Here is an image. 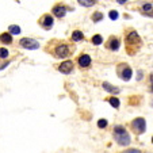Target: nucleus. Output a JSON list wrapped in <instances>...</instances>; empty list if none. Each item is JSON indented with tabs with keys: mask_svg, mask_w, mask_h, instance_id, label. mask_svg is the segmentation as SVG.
Listing matches in <instances>:
<instances>
[{
	"mask_svg": "<svg viewBox=\"0 0 153 153\" xmlns=\"http://www.w3.org/2000/svg\"><path fill=\"white\" fill-rule=\"evenodd\" d=\"M114 138L119 145H129L130 144V136L126 131L123 126H115L114 127Z\"/></svg>",
	"mask_w": 153,
	"mask_h": 153,
	"instance_id": "f257e3e1",
	"label": "nucleus"
},
{
	"mask_svg": "<svg viewBox=\"0 0 153 153\" xmlns=\"http://www.w3.org/2000/svg\"><path fill=\"white\" fill-rule=\"evenodd\" d=\"M122 153H141V150H138V149H127V150H125V152H122Z\"/></svg>",
	"mask_w": 153,
	"mask_h": 153,
	"instance_id": "5701e85b",
	"label": "nucleus"
},
{
	"mask_svg": "<svg viewBox=\"0 0 153 153\" xmlns=\"http://www.w3.org/2000/svg\"><path fill=\"white\" fill-rule=\"evenodd\" d=\"M20 46L25 48V49L33 50V49H38V48H39V43L35 39H31V38H22V39H20Z\"/></svg>",
	"mask_w": 153,
	"mask_h": 153,
	"instance_id": "7ed1b4c3",
	"label": "nucleus"
},
{
	"mask_svg": "<svg viewBox=\"0 0 153 153\" xmlns=\"http://www.w3.org/2000/svg\"><path fill=\"white\" fill-rule=\"evenodd\" d=\"M42 26L43 27H46V29H50L53 25V18L50 16V15H45V16L42 18Z\"/></svg>",
	"mask_w": 153,
	"mask_h": 153,
	"instance_id": "9b49d317",
	"label": "nucleus"
},
{
	"mask_svg": "<svg viewBox=\"0 0 153 153\" xmlns=\"http://www.w3.org/2000/svg\"><path fill=\"white\" fill-rule=\"evenodd\" d=\"M98 126L100 127V129L106 127L107 126V121H106V119H99V121H98Z\"/></svg>",
	"mask_w": 153,
	"mask_h": 153,
	"instance_id": "412c9836",
	"label": "nucleus"
},
{
	"mask_svg": "<svg viewBox=\"0 0 153 153\" xmlns=\"http://www.w3.org/2000/svg\"><path fill=\"white\" fill-rule=\"evenodd\" d=\"M117 1H118V3H119V4H123V3H125V1H126V0H117Z\"/></svg>",
	"mask_w": 153,
	"mask_h": 153,
	"instance_id": "bb28decb",
	"label": "nucleus"
},
{
	"mask_svg": "<svg viewBox=\"0 0 153 153\" xmlns=\"http://www.w3.org/2000/svg\"><path fill=\"white\" fill-rule=\"evenodd\" d=\"M102 42H103V38H102V35H95V37L92 38V43H94V45H100Z\"/></svg>",
	"mask_w": 153,
	"mask_h": 153,
	"instance_id": "a211bd4d",
	"label": "nucleus"
},
{
	"mask_svg": "<svg viewBox=\"0 0 153 153\" xmlns=\"http://www.w3.org/2000/svg\"><path fill=\"white\" fill-rule=\"evenodd\" d=\"M118 75L121 76L122 80L129 81L131 79V76H133V71L127 65H121V68H118Z\"/></svg>",
	"mask_w": 153,
	"mask_h": 153,
	"instance_id": "f03ea898",
	"label": "nucleus"
},
{
	"mask_svg": "<svg viewBox=\"0 0 153 153\" xmlns=\"http://www.w3.org/2000/svg\"><path fill=\"white\" fill-rule=\"evenodd\" d=\"M103 88L107 91V92H110V94H118L119 92V88H118V87L111 85L110 83H103Z\"/></svg>",
	"mask_w": 153,
	"mask_h": 153,
	"instance_id": "9d476101",
	"label": "nucleus"
},
{
	"mask_svg": "<svg viewBox=\"0 0 153 153\" xmlns=\"http://www.w3.org/2000/svg\"><path fill=\"white\" fill-rule=\"evenodd\" d=\"M56 56L60 58H65L68 56H71V49L68 45H60L56 48Z\"/></svg>",
	"mask_w": 153,
	"mask_h": 153,
	"instance_id": "39448f33",
	"label": "nucleus"
},
{
	"mask_svg": "<svg viewBox=\"0 0 153 153\" xmlns=\"http://www.w3.org/2000/svg\"><path fill=\"white\" fill-rule=\"evenodd\" d=\"M145 15H146V16H153V10H150L149 12H144Z\"/></svg>",
	"mask_w": 153,
	"mask_h": 153,
	"instance_id": "393cba45",
	"label": "nucleus"
},
{
	"mask_svg": "<svg viewBox=\"0 0 153 153\" xmlns=\"http://www.w3.org/2000/svg\"><path fill=\"white\" fill-rule=\"evenodd\" d=\"M77 1L84 7H91L96 3V0H77Z\"/></svg>",
	"mask_w": 153,
	"mask_h": 153,
	"instance_id": "2eb2a0df",
	"label": "nucleus"
},
{
	"mask_svg": "<svg viewBox=\"0 0 153 153\" xmlns=\"http://www.w3.org/2000/svg\"><path fill=\"white\" fill-rule=\"evenodd\" d=\"M84 35L81 31H79V30H76V31H73L72 34V41H75V42H79V41H83Z\"/></svg>",
	"mask_w": 153,
	"mask_h": 153,
	"instance_id": "ddd939ff",
	"label": "nucleus"
},
{
	"mask_svg": "<svg viewBox=\"0 0 153 153\" xmlns=\"http://www.w3.org/2000/svg\"><path fill=\"white\" fill-rule=\"evenodd\" d=\"M103 19V14L102 12H95V14L92 15V20L94 22H99V20Z\"/></svg>",
	"mask_w": 153,
	"mask_h": 153,
	"instance_id": "6ab92c4d",
	"label": "nucleus"
},
{
	"mask_svg": "<svg viewBox=\"0 0 153 153\" xmlns=\"http://www.w3.org/2000/svg\"><path fill=\"white\" fill-rule=\"evenodd\" d=\"M131 127H133L134 131H137L138 134L144 133L145 127H146V125H145V119L144 118H136L133 122H131Z\"/></svg>",
	"mask_w": 153,
	"mask_h": 153,
	"instance_id": "20e7f679",
	"label": "nucleus"
},
{
	"mask_svg": "<svg viewBox=\"0 0 153 153\" xmlns=\"http://www.w3.org/2000/svg\"><path fill=\"white\" fill-rule=\"evenodd\" d=\"M126 42H127V46H130V45H137V46H138L140 43H141V39H140L138 34H137L136 31H131L127 35Z\"/></svg>",
	"mask_w": 153,
	"mask_h": 153,
	"instance_id": "423d86ee",
	"label": "nucleus"
},
{
	"mask_svg": "<svg viewBox=\"0 0 153 153\" xmlns=\"http://www.w3.org/2000/svg\"><path fill=\"white\" fill-rule=\"evenodd\" d=\"M152 142H153V138H152Z\"/></svg>",
	"mask_w": 153,
	"mask_h": 153,
	"instance_id": "c85d7f7f",
	"label": "nucleus"
},
{
	"mask_svg": "<svg viewBox=\"0 0 153 153\" xmlns=\"http://www.w3.org/2000/svg\"><path fill=\"white\" fill-rule=\"evenodd\" d=\"M108 102H110V104L114 107V108H118L119 107V99H117V98H114L113 96V98L108 99Z\"/></svg>",
	"mask_w": 153,
	"mask_h": 153,
	"instance_id": "f3484780",
	"label": "nucleus"
},
{
	"mask_svg": "<svg viewBox=\"0 0 153 153\" xmlns=\"http://www.w3.org/2000/svg\"><path fill=\"white\" fill-rule=\"evenodd\" d=\"M152 91H153V83H152Z\"/></svg>",
	"mask_w": 153,
	"mask_h": 153,
	"instance_id": "cd10ccee",
	"label": "nucleus"
},
{
	"mask_svg": "<svg viewBox=\"0 0 153 153\" xmlns=\"http://www.w3.org/2000/svg\"><path fill=\"white\" fill-rule=\"evenodd\" d=\"M65 12H67V10H65V7H62V6H56L54 8H53V14H54L57 18H62L64 15H65Z\"/></svg>",
	"mask_w": 153,
	"mask_h": 153,
	"instance_id": "1a4fd4ad",
	"label": "nucleus"
},
{
	"mask_svg": "<svg viewBox=\"0 0 153 153\" xmlns=\"http://www.w3.org/2000/svg\"><path fill=\"white\" fill-rule=\"evenodd\" d=\"M79 65H80L81 68H87L91 65V57L87 54H83L79 57Z\"/></svg>",
	"mask_w": 153,
	"mask_h": 153,
	"instance_id": "6e6552de",
	"label": "nucleus"
},
{
	"mask_svg": "<svg viewBox=\"0 0 153 153\" xmlns=\"http://www.w3.org/2000/svg\"><path fill=\"white\" fill-rule=\"evenodd\" d=\"M58 69H60V72H62V73H71L72 69H73V61L67 60L65 62H61V65L58 67Z\"/></svg>",
	"mask_w": 153,
	"mask_h": 153,
	"instance_id": "0eeeda50",
	"label": "nucleus"
},
{
	"mask_svg": "<svg viewBox=\"0 0 153 153\" xmlns=\"http://www.w3.org/2000/svg\"><path fill=\"white\" fill-rule=\"evenodd\" d=\"M110 18L113 20H115L117 18H118V12H117V11H110Z\"/></svg>",
	"mask_w": 153,
	"mask_h": 153,
	"instance_id": "4be33fe9",
	"label": "nucleus"
},
{
	"mask_svg": "<svg viewBox=\"0 0 153 153\" xmlns=\"http://www.w3.org/2000/svg\"><path fill=\"white\" fill-rule=\"evenodd\" d=\"M8 30H10V34H20V27L16 26V25H11L8 27Z\"/></svg>",
	"mask_w": 153,
	"mask_h": 153,
	"instance_id": "dca6fc26",
	"label": "nucleus"
},
{
	"mask_svg": "<svg viewBox=\"0 0 153 153\" xmlns=\"http://www.w3.org/2000/svg\"><path fill=\"white\" fill-rule=\"evenodd\" d=\"M137 79H138V80H141V79H142V72H138V76H137Z\"/></svg>",
	"mask_w": 153,
	"mask_h": 153,
	"instance_id": "a878e982",
	"label": "nucleus"
},
{
	"mask_svg": "<svg viewBox=\"0 0 153 153\" xmlns=\"http://www.w3.org/2000/svg\"><path fill=\"white\" fill-rule=\"evenodd\" d=\"M0 41L3 43H11L12 42V37L10 33H3V34L0 35Z\"/></svg>",
	"mask_w": 153,
	"mask_h": 153,
	"instance_id": "f8f14e48",
	"label": "nucleus"
},
{
	"mask_svg": "<svg viewBox=\"0 0 153 153\" xmlns=\"http://www.w3.org/2000/svg\"><path fill=\"white\" fill-rule=\"evenodd\" d=\"M110 49L114 50V52L119 49V39H117V38H113V39H111V42H110Z\"/></svg>",
	"mask_w": 153,
	"mask_h": 153,
	"instance_id": "4468645a",
	"label": "nucleus"
},
{
	"mask_svg": "<svg viewBox=\"0 0 153 153\" xmlns=\"http://www.w3.org/2000/svg\"><path fill=\"white\" fill-rule=\"evenodd\" d=\"M8 50L7 49H4V48H1V49H0V58H7L8 57Z\"/></svg>",
	"mask_w": 153,
	"mask_h": 153,
	"instance_id": "aec40b11",
	"label": "nucleus"
},
{
	"mask_svg": "<svg viewBox=\"0 0 153 153\" xmlns=\"http://www.w3.org/2000/svg\"><path fill=\"white\" fill-rule=\"evenodd\" d=\"M142 10H144V12H148L152 10V6H150V4H145V6L142 7Z\"/></svg>",
	"mask_w": 153,
	"mask_h": 153,
	"instance_id": "b1692460",
	"label": "nucleus"
}]
</instances>
